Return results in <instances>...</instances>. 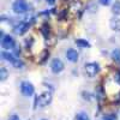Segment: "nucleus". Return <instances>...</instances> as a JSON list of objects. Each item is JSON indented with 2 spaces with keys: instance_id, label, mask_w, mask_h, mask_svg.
Instances as JSON below:
<instances>
[{
  "instance_id": "f257e3e1",
  "label": "nucleus",
  "mask_w": 120,
  "mask_h": 120,
  "mask_svg": "<svg viewBox=\"0 0 120 120\" xmlns=\"http://www.w3.org/2000/svg\"><path fill=\"white\" fill-rule=\"evenodd\" d=\"M12 10H13L15 13L23 15L29 10V5H28V3L25 1V0H16V1L12 4Z\"/></svg>"
},
{
  "instance_id": "f03ea898",
  "label": "nucleus",
  "mask_w": 120,
  "mask_h": 120,
  "mask_svg": "<svg viewBox=\"0 0 120 120\" xmlns=\"http://www.w3.org/2000/svg\"><path fill=\"white\" fill-rule=\"evenodd\" d=\"M15 38L10 35H4L1 34V47L6 51H10V49H13L15 48Z\"/></svg>"
},
{
  "instance_id": "7ed1b4c3",
  "label": "nucleus",
  "mask_w": 120,
  "mask_h": 120,
  "mask_svg": "<svg viewBox=\"0 0 120 120\" xmlns=\"http://www.w3.org/2000/svg\"><path fill=\"white\" fill-rule=\"evenodd\" d=\"M84 70L88 77H95L100 72V65L97 63H88L85 64Z\"/></svg>"
},
{
  "instance_id": "20e7f679",
  "label": "nucleus",
  "mask_w": 120,
  "mask_h": 120,
  "mask_svg": "<svg viewBox=\"0 0 120 120\" xmlns=\"http://www.w3.org/2000/svg\"><path fill=\"white\" fill-rule=\"evenodd\" d=\"M51 101H52V94L46 91V93L41 94V95L37 97V106L46 107V106H48L49 103H51Z\"/></svg>"
},
{
  "instance_id": "39448f33",
  "label": "nucleus",
  "mask_w": 120,
  "mask_h": 120,
  "mask_svg": "<svg viewBox=\"0 0 120 120\" xmlns=\"http://www.w3.org/2000/svg\"><path fill=\"white\" fill-rule=\"evenodd\" d=\"M21 91H22V94L24 96H31L34 94V91H35V89H34V85L30 82L24 81L21 84Z\"/></svg>"
},
{
  "instance_id": "423d86ee",
  "label": "nucleus",
  "mask_w": 120,
  "mask_h": 120,
  "mask_svg": "<svg viewBox=\"0 0 120 120\" xmlns=\"http://www.w3.org/2000/svg\"><path fill=\"white\" fill-rule=\"evenodd\" d=\"M51 70L53 73H60L64 70V64L60 59H54L51 64Z\"/></svg>"
},
{
  "instance_id": "0eeeda50",
  "label": "nucleus",
  "mask_w": 120,
  "mask_h": 120,
  "mask_svg": "<svg viewBox=\"0 0 120 120\" xmlns=\"http://www.w3.org/2000/svg\"><path fill=\"white\" fill-rule=\"evenodd\" d=\"M78 56H79V54H78V52L76 51V49H68V51L66 52V59L68 60V61H71V63H76V61H78Z\"/></svg>"
},
{
  "instance_id": "6e6552de",
  "label": "nucleus",
  "mask_w": 120,
  "mask_h": 120,
  "mask_svg": "<svg viewBox=\"0 0 120 120\" xmlns=\"http://www.w3.org/2000/svg\"><path fill=\"white\" fill-rule=\"evenodd\" d=\"M26 30H28V24H26V23H23V22L18 23V24H16V25L13 26V31H15V34H17V35L24 34Z\"/></svg>"
},
{
  "instance_id": "1a4fd4ad",
  "label": "nucleus",
  "mask_w": 120,
  "mask_h": 120,
  "mask_svg": "<svg viewBox=\"0 0 120 120\" xmlns=\"http://www.w3.org/2000/svg\"><path fill=\"white\" fill-rule=\"evenodd\" d=\"M109 25H111V29L114 30V31H120V18L113 17L111 22H109Z\"/></svg>"
},
{
  "instance_id": "9d476101",
  "label": "nucleus",
  "mask_w": 120,
  "mask_h": 120,
  "mask_svg": "<svg viewBox=\"0 0 120 120\" xmlns=\"http://www.w3.org/2000/svg\"><path fill=\"white\" fill-rule=\"evenodd\" d=\"M1 58L4 59V60H6V61H8V63H13V60L16 59L15 58V55L12 54V53H10V52H5V51H3L1 52Z\"/></svg>"
},
{
  "instance_id": "9b49d317",
  "label": "nucleus",
  "mask_w": 120,
  "mask_h": 120,
  "mask_svg": "<svg viewBox=\"0 0 120 120\" xmlns=\"http://www.w3.org/2000/svg\"><path fill=\"white\" fill-rule=\"evenodd\" d=\"M111 58L113 59V61L120 63V49H118V48L113 49L112 53H111Z\"/></svg>"
},
{
  "instance_id": "f8f14e48",
  "label": "nucleus",
  "mask_w": 120,
  "mask_h": 120,
  "mask_svg": "<svg viewBox=\"0 0 120 120\" xmlns=\"http://www.w3.org/2000/svg\"><path fill=\"white\" fill-rule=\"evenodd\" d=\"M112 12L115 16H120V1H115L112 6Z\"/></svg>"
},
{
  "instance_id": "ddd939ff",
  "label": "nucleus",
  "mask_w": 120,
  "mask_h": 120,
  "mask_svg": "<svg viewBox=\"0 0 120 120\" xmlns=\"http://www.w3.org/2000/svg\"><path fill=\"white\" fill-rule=\"evenodd\" d=\"M76 45L82 47V48H86V47H90V43L86 41V40H82V38H78L76 40Z\"/></svg>"
},
{
  "instance_id": "4468645a",
  "label": "nucleus",
  "mask_w": 120,
  "mask_h": 120,
  "mask_svg": "<svg viewBox=\"0 0 120 120\" xmlns=\"http://www.w3.org/2000/svg\"><path fill=\"white\" fill-rule=\"evenodd\" d=\"M12 66H13L15 68H23V67H24V63L22 61V60H19L18 58H16V59L13 60V63H12Z\"/></svg>"
},
{
  "instance_id": "2eb2a0df",
  "label": "nucleus",
  "mask_w": 120,
  "mask_h": 120,
  "mask_svg": "<svg viewBox=\"0 0 120 120\" xmlns=\"http://www.w3.org/2000/svg\"><path fill=\"white\" fill-rule=\"evenodd\" d=\"M7 76H8V73H7V71H6V68H5V67L0 68V81H1V82L6 81Z\"/></svg>"
},
{
  "instance_id": "dca6fc26",
  "label": "nucleus",
  "mask_w": 120,
  "mask_h": 120,
  "mask_svg": "<svg viewBox=\"0 0 120 120\" xmlns=\"http://www.w3.org/2000/svg\"><path fill=\"white\" fill-rule=\"evenodd\" d=\"M76 119H77V120H90L89 115H88L86 113H84V112L78 113V114H77V116H76Z\"/></svg>"
},
{
  "instance_id": "f3484780",
  "label": "nucleus",
  "mask_w": 120,
  "mask_h": 120,
  "mask_svg": "<svg viewBox=\"0 0 120 120\" xmlns=\"http://www.w3.org/2000/svg\"><path fill=\"white\" fill-rule=\"evenodd\" d=\"M102 120H118V118H116L115 114H108V115H106Z\"/></svg>"
},
{
  "instance_id": "a211bd4d",
  "label": "nucleus",
  "mask_w": 120,
  "mask_h": 120,
  "mask_svg": "<svg viewBox=\"0 0 120 120\" xmlns=\"http://www.w3.org/2000/svg\"><path fill=\"white\" fill-rule=\"evenodd\" d=\"M111 3H112V0H100V4L103 6H108Z\"/></svg>"
},
{
  "instance_id": "6ab92c4d",
  "label": "nucleus",
  "mask_w": 120,
  "mask_h": 120,
  "mask_svg": "<svg viewBox=\"0 0 120 120\" xmlns=\"http://www.w3.org/2000/svg\"><path fill=\"white\" fill-rule=\"evenodd\" d=\"M10 120H21V119H19L17 115H12L11 118H10Z\"/></svg>"
},
{
  "instance_id": "aec40b11",
  "label": "nucleus",
  "mask_w": 120,
  "mask_h": 120,
  "mask_svg": "<svg viewBox=\"0 0 120 120\" xmlns=\"http://www.w3.org/2000/svg\"><path fill=\"white\" fill-rule=\"evenodd\" d=\"M46 1H47V3L49 4V5H53V4H54V3L56 1V0H46Z\"/></svg>"
},
{
  "instance_id": "412c9836",
  "label": "nucleus",
  "mask_w": 120,
  "mask_h": 120,
  "mask_svg": "<svg viewBox=\"0 0 120 120\" xmlns=\"http://www.w3.org/2000/svg\"><path fill=\"white\" fill-rule=\"evenodd\" d=\"M42 120H46V119H42Z\"/></svg>"
}]
</instances>
